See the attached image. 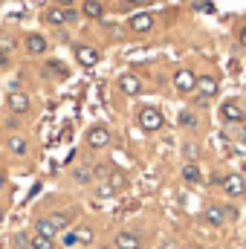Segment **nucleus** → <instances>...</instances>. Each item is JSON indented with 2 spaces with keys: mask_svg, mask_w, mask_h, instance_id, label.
<instances>
[{
  "mask_svg": "<svg viewBox=\"0 0 246 249\" xmlns=\"http://www.w3.org/2000/svg\"><path fill=\"white\" fill-rule=\"evenodd\" d=\"M136 122L142 130H148V133H157L162 124H165V116H162V110L159 107H154V105H145V107H139V113H136Z\"/></svg>",
  "mask_w": 246,
  "mask_h": 249,
  "instance_id": "nucleus-1",
  "label": "nucleus"
},
{
  "mask_svg": "<svg viewBox=\"0 0 246 249\" xmlns=\"http://www.w3.org/2000/svg\"><path fill=\"white\" fill-rule=\"evenodd\" d=\"M220 119H223L226 124H244L246 122V110L241 107V102L229 99V102L220 105Z\"/></svg>",
  "mask_w": 246,
  "mask_h": 249,
  "instance_id": "nucleus-2",
  "label": "nucleus"
},
{
  "mask_svg": "<svg viewBox=\"0 0 246 249\" xmlns=\"http://www.w3.org/2000/svg\"><path fill=\"white\" fill-rule=\"evenodd\" d=\"M110 145V127L107 124H93L87 130V148L99 151V148H107Z\"/></svg>",
  "mask_w": 246,
  "mask_h": 249,
  "instance_id": "nucleus-3",
  "label": "nucleus"
},
{
  "mask_svg": "<svg viewBox=\"0 0 246 249\" xmlns=\"http://www.w3.org/2000/svg\"><path fill=\"white\" fill-rule=\"evenodd\" d=\"M72 53H75V61L81 67H87V70L102 61V53L96 47H87V44H72Z\"/></svg>",
  "mask_w": 246,
  "mask_h": 249,
  "instance_id": "nucleus-4",
  "label": "nucleus"
},
{
  "mask_svg": "<svg viewBox=\"0 0 246 249\" xmlns=\"http://www.w3.org/2000/svg\"><path fill=\"white\" fill-rule=\"evenodd\" d=\"M174 87H177V93H194L197 90V72L194 70H188V67H183V70H177L174 72Z\"/></svg>",
  "mask_w": 246,
  "mask_h": 249,
  "instance_id": "nucleus-5",
  "label": "nucleus"
},
{
  "mask_svg": "<svg viewBox=\"0 0 246 249\" xmlns=\"http://www.w3.org/2000/svg\"><path fill=\"white\" fill-rule=\"evenodd\" d=\"M217 90H220V81H217V75H211V72H203V75H197V96L200 99H211V96H217Z\"/></svg>",
  "mask_w": 246,
  "mask_h": 249,
  "instance_id": "nucleus-6",
  "label": "nucleus"
},
{
  "mask_svg": "<svg viewBox=\"0 0 246 249\" xmlns=\"http://www.w3.org/2000/svg\"><path fill=\"white\" fill-rule=\"evenodd\" d=\"M6 105H9V110H12L15 116H23V113H29V107H32V99H29L23 90H12V93L6 96Z\"/></svg>",
  "mask_w": 246,
  "mask_h": 249,
  "instance_id": "nucleus-7",
  "label": "nucleus"
},
{
  "mask_svg": "<svg viewBox=\"0 0 246 249\" xmlns=\"http://www.w3.org/2000/svg\"><path fill=\"white\" fill-rule=\"evenodd\" d=\"M116 84H119V90H122L124 96H139L142 93V78L136 72H122L116 78Z\"/></svg>",
  "mask_w": 246,
  "mask_h": 249,
  "instance_id": "nucleus-8",
  "label": "nucleus"
},
{
  "mask_svg": "<svg viewBox=\"0 0 246 249\" xmlns=\"http://www.w3.org/2000/svg\"><path fill=\"white\" fill-rule=\"evenodd\" d=\"M23 47H26L29 55H44V53L50 50V41H47L41 32H29V35L23 38Z\"/></svg>",
  "mask_w": 246,
  "mask_h": 249,
  "instance_id": "nucleus-9",
  "label": "nucleus"
},
{
  "mask_svg": "<svg viewBox=\"0 0 246 249\" xmlns=\"http://www.w3.org/2000/svg\"><path fill=\"white\" fill-rule=\"evenodd\" d=\"M127 29H130V32H136V35H145V32H151V29H154V15H148V12H139V15H133V18L127 20Z\"/></svg>",
  "mask_w": 246,
  "mask_h": 249,
  "instance_id": "nucleus-10",
  "label": "nucleus"
},
{
  "mask_svg": "<svg viewBox=\"0 0 246 249\" xmlns=\"http://www.w3.org/2000/svg\"><path fill=\"white\" fill-rule=\"evenodd\" d=\"M220 186H223V191H226L229 197H244L246 194V180L241 174H226Z\"/></svg>",
  "mask_w": 246,
  "mask_h": 249,
  "instance_id": "nucleus-11",
  "label": "nucleus"
},
{
  "mask_svg": "<svg viewBox=\"0 0 246 249\" xmlns=\"http://www.w3.org/2000/svg\"><path fill=\"white\" fill-rule=\"evenodd\" d=\"M113 249H142V238L136 232H116Z\"/></svg>",
  "mask_w": 246,
  "mask_h": 249,
  "instance_id": "nucleus-12",
  "label": "nucleus"
},
{
  "mask_svg": "<svg viewBox=\"0 0 246 249\" xmlns=\"http://www.w3.org/2000/svg\"><path fill=\"white\" fill-rule=\"evenodd\" d=\"M6 148H9L15 157H26V154H29V139L20 136V133H12V136L6 139Z\"/></svg>",
  "mask_w": 246,
  "mask_h": 249,
  "instance_id": "nucleus-13",
  "label": "nucleus"
},
{
  "mask_svg": "<svg viewBox=\"0 0 246 249\" xmlns=\"http://www.w3.org/2000/svg\"><path fill=\"white\" fill-rule=\"evenodd\" d=\"M203 220H206L209 226H223V223H226V217H223V209H220V206H214V203L203 209Z\"/></svg>",
  "mask_w": 246,
  "mask_h": 249,
  "instance_id": "nucleus-14",
  "label": "nucleus"
},
{
  "mask_svg": "<svg viewBox=\"0 0 246 249\" xmlns=\"http://www.w3.org/2000/svg\"><path fill=\"white\" fill-rule=\"evenodd\" d=\"M44 23H50V26H64V23H67V12H64L61 6H50V9L44 12Z\"/></svg>",
  "mask_w": 246,
  "mask_h": 249,
  "instance_id": "nucleus-15",
  "label": "nucleus"
},
{
  "mask_svg": "<svg viewBox=\"0 0 246 249\" xmlns=\"http://www.w3.org/2000/svg\"><path fill=\"white\" fill-rule=\"evenodd\" d=\"M81 15H84V18H93V20H99V18H105V3H102V0H84V6H81Z\"/></svg>",
  "mask_w": 246,
  "mask_h": 249,
  "instance_id": "nucleus-16",
  "label": "nucleus"
},
{
  "mask_svg": "<svg viewBox=\"0 0 246 249\" xmlns=\"http://www.w3.org/2000/svg\"><path fill=\"white\" fill-rule=\"evenodd\" d=\"M47 220H50V223L55 226V232H64V229H67V226L72 223V214H70V212H53V214H50Z\"/></svg>",
  "mask_w": 246,
  "mask_h": 249,
  "instance_id": "nucleus-17",
  "label": "nucleus"
},
{
  "mask_svg": "<svg viewBox=\"0 0 246 249\" xmlns=\"http://www.w3.org/2000/svg\"><path fill=\"white\" fill-rule=\"evenodd\" d=\"M180 127H188V130H197L200 127V116L194 113V110H180Z\"/></svg>",
  "mask_w": 246,
  "mask_h": 249,
  "instance_id": "nucleus-18",
  "label": "nucleus"
},
{
  "mask_svg": "<svg viewBox=\"0 0 246 249\" xmlns=\"http://www.w3.org/2000/svg\"><path fill=\"white\" fill-rule=\"evenodd\" d=\"M183 180L188 186H197V183H200V168H197V162H185L183 165Z\"/></svg>",
  "mask_w": 246,
  "mask_h": 249,
  "instance_id": "nucleus-19",
  "label": "nucleus"
},
{
  "mask_svg": "<svg viewBox=\"0 0 246 249\" xmlns=\"http://www.w3.org/2000/svg\"><path fill=\"white\" fill-rule=\"evenodd\" d=\"M72 180H75L78 186H90V183H93V171L84 168V165H78V168H72Z\"/></svg>",
  "mask_w": 246,
  "mask_h": 249,
  "instance_id": "nucleus-20",
  "label": "nucleus"
},
{
  "mask_svg": "<svg viewBox=\"0 0 246 249\" xmlns=\"http://www.w3.org/2000/svg\"><path fill=\"white\" fill-rule=\"evenodd\" d=\"M35 232H38V235H44V238H55V235H58V232H55V226H53L47 217H38V220H35Z\"/></svg>",
  "mask_w": 246,
  "mask_h": 249,
  "instance_id": "nucleus-21",
  "label": "nucleus"
},
{
  "mask_svg": "<svg viewBox=\"0 0 246 249\" xmlns=\"http://www.w3.org/2000/svg\"><path fill=\"white\" fill-rule=\"evenodd\" d=\"M29 247L32 249H55V238H44V235L35 232V235L29 238Z\"/></svg>",
  "mask_w": 246,
  "mask_h": 249,
  "instance_id": "nucleus-22",
  "label": "nucleus"
},
{
  "mask_svg": "<svg viewBox=\"0 0 246 249\" xmlns=\"http://www.w3.org/2000/svg\"><path fill=\"white\" fill-rule=\"evenodd\" d=\"M107 186H110L113 191H116V194H119L122 188H127V177H124L122 171H113V174L107 177Z\"/></svg>",
  "mask_w": 246,
  "mask_h": 249,
  "instance_id": "nucleus-23",
  "label": "nucleus"
},
{
  "mask_svg": "<svg viewBox=\"0 0 246 249\" xmlns=\"http://www.w3.org/2000/svg\"><path fill=\"white\" fill-rule=\"evenodd\" d=\"M93 238H96V235H93L90 226H78V229H75V241H78V244L87 247V244H93Z\"/></svg>",
  "mask_w": 246,
  "mask_h": 249,
  "instance_id": "nucleus-24",
  "label": "nucleus"
},
{
  "mask_svg": "<svg viewBox=\"0 0 246 249\" xmlns=\"http://www.w3.org/2000/svg\"><path fill=\"white\" fill-rule=\"evenodd\" d=\"M44 72H47V75H50V72H55L58 78H67V70H64V64H58V61L44 64Z\"/></svg>",
  "mask_w": 246,
  "mask_h": 249,
  "instance_id": "nucleus-25",
  "label": "nucleus"
},
{
  "mask_svg": "<svg viewBox=\"0 0 246 249\" xmlns=\"http://www.w3.org/2000/svg\"><path fill=\"white\" fill-rule=\"evenodd\" d=\"M90 171H93V180H107V177L113 174L110 165H96V168H90Z\"/></svg>",
  "mask_w": 246,
  "mask_h": 249,
  "instance_id": "nucleus-26",
  "label": "nucleus"
},
{
  "mask_svg": "<svg viewBox=\"0 0 246 249\" xmlns=\"http://www.w3.org/2000/svg\"><path fill=\"white\" fill-rule=\"evenodd\" d=\"M220 209H223V217H226V220H238V217H241L238 209H235L232 203H226V206H220Z\"/></svg>",
  "mask_w": 246,
  "mask_h": 249,
  "instance_id": "nucleus-27",
  "label": "nucleus"
},
{
  "mask_svg": "<svg viewBox=\"0 0 246 249\" xmlns=\"http://www.w3.org/2000/svg\"><path fill=\"white\" fill-rule=\"evenodd\" d=\"M12 244H15L18 249H26V247H29V238H26L23 232H15V238H12Z\"/></svg>",
  "mask_w": 246,
  "mask_h": 249,
  "instance_id": "nucleus-28",
  "label": "nucleus"
},
{
  "mask_svg": "<svg viewBox=\"0 0 246 249\" xmlns=\"http://www.w3.org/2000/svg\"><path fill=\"white\" fill-rule=\"evenodd\" d=\"M194 9L209 15V12H214V3H211V0H197V3H194Z\"/></svg>",
  "mask_w": 246,
  "mask_h": 249,
  "instance_id": "nucleus-29",
  "label": "nucleus"
},
{
  "mask_svg": "<svg viewBox=\"0 0 246 249\" xmlns=\"http://www.w3.org/2000/svg\"><path fill=\"white\" fill-rule=\"evenodd\" d=\"M113 194H116V191H113V188L107 186V183H105V186H99V188H96V197H113Z\"/></svg>",
  "mask_w": 246,
  "mask_h": 249,
  "instance_id": "nucleus-30",
  "label": "nucleus"
},
{
  "mask_svg": "<svg viewBox=\"0 0 246 249\" xmlns=\"http://www.w3.org/2000/svg\"><path fill=\"white\" fill-rule=\"evenodd\" d=\"M64 12H67V23H75V20L81 18V12H78V9H72V6H70V9H64Z\"/></svg>",
  "mask_w": 246,
  "mask_h": 249,
  "instance_id": "nucleus-31",
  "label": "nucleus"
},
{
  "mask_svg": "<svg viewBox=\"0 0 246 249\" xmlns=\"http://www.w3.org/2000/svg\"><path fill=\"white\" fill-rule=\"evenodd\" d=\"M75 244H78V241H75V232H64V247L72 249Z\"/></svg>",
  "mask_w": 246,
  "mask_h": 249,
  "instance_id": "nucleus-32",
  "label": "nucleus"
},
{
  "mask_svg": "<svg viewBox=\"0 0 246 249\" xmlns=\"http://www.w3.org/2000/svg\"><path fill=\"white\" fill-rule=\"evenodd\" d=\"M238 142H241V145L246 148V122H244V124H238Z\"/></svg>",
  "mask_w": 246,
  "mask_h": 249,
  "instance_id": "nucleus-33",
  "label": "nucleus"
},
{
  "mask_svg": "<svg viewBox=\"0 0 246 249\" xmlns=\"http://www.w3.org/2000/svg\"><path fill=\"white\" fill-rule=\"evenodd\" d=\"M0 67H9V55L6 53H0Z\"/></svg>",
  "mask_w": 246,
  "mask_h": 249,
  "instance_id": "nucleus-34",
  "label": "nucleus"
},
{
  "mask_svg": "<svg viewBox=\"0 0 246 249\" xmlns=\"http://www.w3.org/2000/svg\"><path fill=\"white\" fill-rule=\"evenodd\" d=\"M70 3L72 0H55V6H61V9H70Z\"/></svg>",
  "mask_w": 246,
  "mask_h": 249,
  "instance_id": "nucleus-35",
  "label": "nucleus"
},
{
  "mask_svg": "<svg viewBox=\"0 0 246 249\" xmlns=\"http://www.w3.org/2000/svg\"><path fill=\"white\" fill-rule=\"evenodd\" d=\"M6 180H9V177H6V171H3V168H0V188L6 186Z\"/></svg>",
  "mask_w": 246,
  "mask_h": 249,
  "instance_id": "nucleus-36",
  "label": "nucleus"
},
{
  "mask_svg": "<svg viewBox=\"0 0 246 249\" xmlns=\"http://www.w3.org/2000/svg\"><path fill=\"white\" fill-rule=\"evenodd\" d=\"M124 3H127V6H142L145 0H124Z\"/></svg>",
  "mask_w": 246,
  "mask_h": 249,
  "instance_id": "nucleus-37",
  "label": "nucleus"
},
{
  "mask_svg": "<svg viewBox=\"0 0 246 249\" xmlns=\"http://www.w3.org/2000/svg\"><path fill=\"white\" fill-rule=\"evenodd\" d=\"M238 38H241V44H244V47H246V26H244V29H241V35H238Z\"/></svg>",
  "mask_w": 246,
  "mask_h": 249,
  "instance_id": "nucleus-38",
  "label": "nucleus"
},
{
  "mask_svg": "<svg viewBox=\"0 0 246 249\" xmlns=\"http://www.w3.org/2000/svg\"><path fill=\"white\" fill-rule=\"evenodd\" d=\"M162 249H177V244H174V241H168V244H162Z\"/></svg>",
  "mask_w": 246,
  "mask_h": 249,
  "instance_id": "nucleus-39",
  "label": "nucleus"
},
{
  "mask_svg": "<svg viewBox=\"0 0 246 249\" xmlns=\"http://www.w3.org/2000/svg\"><path fill=\"white\" fill-rule=\"evenodd\" d=\"M241 107H244V110H246V99H244V102H241Z\"/></svg>",
  "mask_w": 246,
  "mask_h": 249,
  "instance_id": "nucleus-40",
  "label": "nucleus"
},
{
  "mask_svg": "<svg viewBox=\"0 0 246 249\" xmlns=\"http://www.w3.org/2000/svg\"><path fill=\"white\" fill-rule=\"evenodd\" d=\"M0 220H3V206H0Z\"/></svg>",
  "mask_w": 246,
  "mask_h": 249,
  "instance_id": "nucleus-41",
  "label": "nucleus"
},
{
  "mask_svg": "<svg viewBox=\"0 0 246 249\" xmlns=\"http://www.w3.org/2000/svg\"><path fill=\"white\" fill-rule=\"evenodd\" d=\"M99 249H113V247H99Z\"/></svg>",
  "mask_w": 246,
  "mask_h": 249,
  "instance_id": "nucleus-42",
  "label": "nucleus"
}]
</instances>
